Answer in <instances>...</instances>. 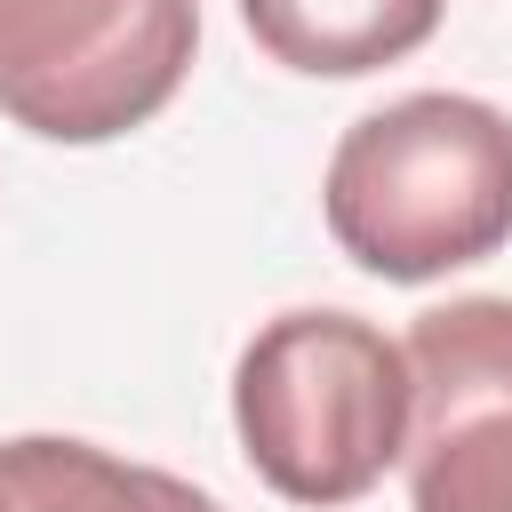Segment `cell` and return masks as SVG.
<instances>
[{
    "instance_id": "cell-1",
    "label": "cell",
    "mask_w": 512,
    "mask_h": 512,
    "mask_svg": "<svg viewBox=\"0 0 512 512\" xmlns=\"http://www.w3.org/2000/svg\"><path fill=\"white\" fill-rule=\"evenodd\" d=\"M320 216L376 280H440L512 240V112L456 88H416L352 120L328 152Z\"/></svg>"
},
{
    "instance_id": "cell-2",
    "label": "cell",
    "mask_w": 512,
    "mask_h": 512,
    "mask_svg": "<svg viewBox=\"0 0 512 512\" xmlns=\"http://www.w3.org/2000/svg\"><path fill=\"white\" fill-rule=\"evenodd\" d=\"M408 352L336 304L264 320L232 368V424L256 480L288 504H360L408 448Z\"/></svg>"
},
{
    "instance_id": "cell-3",
    "label": "cell",
    "mask_w": 512,
    "mask_h": 512,
    "mask_svg": "<svg viewBox=\"0 0 512 512\" xmlns=\"http://www.w3.org/2000/svg\"><path fill=\"white\" fill-rule=\"evenodd\" d=\"M192 48V0H0V112L48 144H112L176 104Z\"/></svg>"
},
{
    "instance_id": "cell-4",
    "label": "cell",
    "mask_w": 512,
    "mask_h": 512,
    "mask_svg": "<svg viewBox=\"0 0 512 512\" xmlns=\"http://www.w3.org/2000/svg\"><path fill=\"white\" fill-rule=\"evenodd\" d=\"M408 512H512V296H456L408 328Z\"/></svg>"
},
{
    "instance_id": "cell-5",
    "label": "cell",
    "mask_w": 512,
    "mask_h": 512,
    "mask_svg": "<svg viewBox=\"0 0 512 512\" xmlns=\"http://www.w3.org/2000/svg\"><path fill=\"white\" fill-rule=\"evenodd\" d=\"M448 0H240L248 40L304 80H360L416 56L440 32Z\"/></svg>"
},
{
    "instance_id": "cell-6",
    "label": "cell",
    "mask_w": 512,
    "mask_h": 512,
    "mask_svg": "<svg viewBox=\"0 0 512 512\" xmlns=\"http://www.w3.org/2000/svg\"><path fill=\"white\" fill-rule=\"evenodd\" d=\"M0 496L8 512H224L208 488L64 432L0 440Z\"/></svg>"
},
{
    "instance_id": "cell-7",
    "label": "cell",
    "mask_w": 512,
    "mask_h": 512,
    "mask_svg": "<svg viewBox=\"0 0 512 512\" xmlns=\"http://www.w3.org/2000/svg\"><path fill=\"white\" fill-rule=\"evenodd\" d=\"M0 512H8V496H0Z\"/></svg>"
}]
</instances>
